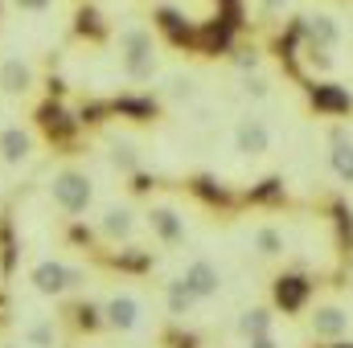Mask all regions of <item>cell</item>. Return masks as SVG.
Masks as SVG:
<instances>
[{
	"label": "cell",
	"instance_id": "cell-1",
	"mask_svg": "<svg viewBox=\"0 0 353 348\" xmlns=\"http://www.w3.org/2000/svg\"><path fill=\"white\" fill-rule=\"evenodd\" d=\"M115 50H119V70H123V78H132V83H152V78H157V70H161V54H157V37H152V29H144V25H128V29H119Z\"/></svg>",
	"mask_w": 353,
	"mask_h": 348
},
{
	"label": "cell",
	"instance_id": "cell-2",
	"mask_svg": "<svg viewBox=\"0 0 353 348\" xmlns=\"http://www.w3.org/2000/svg\"><path fill=\"white\" fill-rule=\"evenodd\" d=\"M46 193H50V205L62 209L66 217H79V213H87L94 205V180L83 168H58L50 176Z\"/></svg>",
	"mask_w": 353,
	"mask_h": 348
},
{
	"label": "cell",
	"instance_id": "cell-3",
	"mask_svg": "<svg viewBox=\"0 0 353 348\" xmlns=\"http://www.w3.org/2000/svg\"><path fill=\"white\" fill-rule=\"evenodd\" d=\"M29 283H33V291H37V295H46V299H62V295L79 291V287L87 283V274H83L79 266H70V262L41 259V262H33Z\"/></svg>",
	"mask_w": 353,
	"mask_h": 348
},
{
	"label": "cell",
	"instance_id": "cell-4",
	"mask_svg": "<svg viewBox=\"0 0 353 348\" xmlns=\"http://www.w3.org/2000/svg\"><path fill=\"white\" fill-rule=\"evenodd\" d=\"M33 156H37V135H33V127H25V123L0 127V164H4V168H25Z\"/></svg>",
	"mask_w": 353,
	"mask_h": 348
},
{
	"label": "cell",
	"instance_id": "cell-5",
	"mask_svg": "<svg viewBox=\"0 0 353 348\" xmlns=\"http://www.w3.org/2000/svg\"><path fill=\"white\" fill-rule=\"evenodd\" d=\"M0 90L8 98H29L37 90V66L21 54H4L0 58Z\"/></svg>",
	"mask_w": 353,
	"mask_h": 348
},
{
	"label": "cell",
	"instance_id": "cell-6",
	"mask_svg": "<svg viewBox=\"0 0 353 348\" xmlns=\"http://www.w3.org/2000/svg\"><path fill=\"white\" fill-rule=\"evenodd\" d=\"M230 144H234V152H239V156L259 160V156H267V152H271V127H267L263 119L247 115V119H239V123H234Z\"/></svg>",
	"mask_w": 353,
	"mask_h": 348
},
{
	"label": "cell",
	"instance_id": "cell-7",
	"mask_svg": "<svg viewBox=\"0 0 353 348\" xmlns=\"http://www.w3.org/2000/svg\"><path fill=\"white\" fill-rule=\"evenodd\" d=\"M144 221H148V234H152L161 246H181V242L189 238V226H185V217L176 213L173 205H152V209L144 213Z\"/></svg>",
	"mask_w": 353,
	"mask_h": 348
},
{
	"label": "cell",
	"instance_id": "cell-8",
	"mask_svg": "<svg viewBox=\"0 0 353 348\" xmlns=\"http://www.w3.org/2000/svg\"><path fill=\"white\" fill-rule=\"evenodd\" d=\"M304 94H308V102H312L316 115H333V119L353 115V94L345 87H337V83H308Z\"/></svg>",
	"mask_w": 353,
	"mask_h": 348
},
{
	"label": "cell",
	"instance_id": "cell-9",
	"mask_svg": "<svg viewBox=\"0 0 353 348\" xmlns=\"http://www.w3.org/2000/svg\"><path fill=\"white\" fill-rule=\"evenodd\" d=\"M99 316H103L107 328H115V332H132V328L140 324L144 307H140V299H136L132 291H115V295H107V303H103Z\"/></svg>",
	"mask_w": 353,
	"mask_h": 348
},
{
	"label": "cell",
	"instance_id": "cell-10",
	"mask_svg": "<svg viewBox=\"0 0 353 348\" xmlns=\"http://www.w3.org/2000/svg\"><path fill=\"white\" fill-rule=\"evenodd\" d=\"M94 230H99L103 242H132V234H136V209L132 205H107L99 213Z\"/></svg>",
	"mask_w": 353,
	"mask_h": 348
},
{
	"label": "cell",
	"instance_id": "cell-11",
	"mask_svg": "<svg viewBox=\"0 0 353 348\" xmlns=\"http://www.w3.org/2000/svg\"><path fill=\"white\" fill-rule=\"evenodd\" d=\"M181 279H185V287L197 295V303H201V299H214V295L222 291V270H218L210 259H193L189 266H185Z\"/></svg>",
	"mask_w": 353,
	"mask_h": 348
},
{
	"label": "cell",
	"instance_id": "cell-12",
	"mask_svg": "<svg viewBox=\"0 0 353 348\" xmlns=\"http://www.w3.org/2000/svg\"><path fill=\"white\" fill-rule=\"evenodd\" d=\"M300 33H304L308 45H325V50H337V41H341V25H337L329 12L300 17Z\"/></svg>",
	"mask_w": 353,
	"mask_h": 348
},
{
	"label": "cell",
	"instance_id": "cell-13",
	"mask_svg": "<svg viewBox=\"0 0 353 348\" xmlns=\"http://www.w3.org/2000/svg\"><path fill=\"white\" fill-rule=\"evenodd\" d=\"M329 164H333L337 180L353 184V140H350V131H345L341 123L329 127Z\"/></svg>",
	"mask_w": 353,
	"mask_h": 348
},
{
	"label": "cell",
	"instance_id": "cell-14",
	"mask_svg": "<svg viewBox=\"0 0 353 348\" xmlns=\"http://www.w3.org/2000/svg\"><path fill=\"white\" fill-rule=\"evenodd\" d=\"M107 160H111V168L123 176H136L140 173V148H136V140H123V135H111L107 140Z\"/></svg>",
	"mask_w": 353,
	"mask_h": 348
},
{
	"label": "cell",
	"instance_id": "cell-15",
	"mask_svg": "<svg viewBox=\"0 0 353 348\" xmlns=\"http://www.w3.org/2000/svg\"><path fill=\"white\" fill-rule=\"evenodd\" d=\"M165 307H169V316H189L197 307V295L185 287V279H169L165 283Z\"/></svg>",
	"mask_w": 353,
	"mask_h": 348
},
{
	"label": "cell",
	"instance_id": "cell-16",
	"mask_svg": "<svg viewBox=\"0 0 353 348\" xmlns=\"http://www.w3.org/2000/svg\"><path fill=\"white\" fill-rule=\"evenodd\" d=\"M275 299H279V307H283V312H296V307L308 299V279H300V274H288V279H279V287H275Z\"/></svg>",
	"mask_w": 353,
	"mask_h": 348
},
{
	"label": "cell",
	"instance_id": "cell-17",
	"mask_svg": "<svg viewBox=\"0 0 353 348\" xmlns=\"http://www.w3.org/2000/svg\"><path fill=\"white\" fill-rule=\"evenodd\" d=\"M21 336H25V345H29V348H54V345H58V328H54V320H50V316L29 320Z\"/></svg>",
	"mask_w": 353,
	"mask_h": 348
},
{
	"label": "cell",
	"instance_id": "cell-18",
	"mask_svg": "<svg viewBox=\"0 0 353 348\" xmlns=\"http://www.w3.org/2000/svg\"><path fill=\"white\" fill-rule=\"evenodd\" d=\"M345 328H350V320H345L341 307H316V316H312V332L316 336H341Z\"/></svg>",
	"mask_w": 353,
	"mask_h": 348
},
{
	"label": "cell",
	"instance_id": "cell-19",
	"mask_svg": "<svg viewBox=\"0 0 353 348\" xmlns=\"http://www.w3.org/2000/svg\"><path fill=\"white\" fill-rule=\"evenodd\" d=\"M251 242H255V250H259L263 259L283 254V230H275V226H259V230L251 234Z\"/></svg>",
	"mask_w": 353,
	"mask_h": 348
},
{
	"label": "cell",
	"instance_id": "cell-20",
	"mask_svg": "<svg viewBox=\"0 0 353 348\" xmlns=\"http://www.w3.org/2000/svg\"><path fill=\"white\" fill-rule=\"evenodd\" d=\"M267 328H271V312L263 307H255V312H243V320H239V336H267Z\"/></svg>",
	"mask_w": 353,
	"mask_h": 348
},
{
	"label": "cell",
	"instance_id": "cell-21",
	"mask_svg": "<svg viewBox=\"0 0 353 348\" xmlns=\"http://www.w3.org/2000/svg\"><path fill=\"white\" fill-rule=\"evenodd\" d=\"M193 94H197V78H193V74H173L169 87H165V98H169V102H189Z\"/></svg>",
	"mask_w": 353,
	"mask_h": 348
},
{
	"label": "cell",
	"instance_id": "cell-22",
	"mask_svg": "<svg viewBox=\"0 0 353 348\" xmlns=\"http://www.w3.org/2000/svg\"><path fill=\"white\" fill-rule=\"evenodd\" d=\"M230 66H234L239 74H255V70L263 66V54H259L255 45H243V50H234V54H230Z\"/></svg>",
	"mask_w": 353,
	"mask_h": 348
},
{
	"label": "cell",
	"instance_id": "cell-23",
	"mask_svg": "<svg viewBox=\"0 0 353 348\" xmlns=\"http://www.w3.org/2000/svg\"><path fill=\"white\" fill-rule=\"evenodd\" d=\"M300 50H304V62H308L312 70H321V74L333 70V50H325V45H308V41H300Z\"/></svg>",
	"mask_w": 353,
	"mask_h": 348
},
{
	"label": "cell",
	"instance_id": "cell-24",
	"mask_svg": "<svg viewBox=\"0 0 353 348\" xmlns=\"http://www.w3.org/2000/svg\"><path fill=\"white\" fill-rule=\"evenodd\" d=\"M17 12H29V17H41V12H50L58 0H8Z\"/></svg>",
	"mask_w": 353,
	"mask_h": 348
},
{
	"label": "cell",
	"instance_id": "cell-25",
	"mask_svg": "<svg viewBox=\"0 0 353 348\" xmlns=\"http://www.w3.org/2000/svg\"><path fill=\"white\" fill-rule=\"evenodd\" d=\"M243 90H247L251 98H267V90H271V83H267L263 74H243Z\"/></svg>",
	"mask_w": 353,
	"mask_h": 348
},
{
	"label": "cell",
	"instance_id": "cell-26",
	"mask_svg": "<svg viewBox=\"0 0 353 348\" xmlns=\"http://www.w3.org/2000/svg\"><path fill=\"white\" fill-rule=\"evenodd\" d=\"M292 0H259V8H263V17H279L283 8H288Z\"/></svg>",
	"mask_w": 353,
	"mask_h": 348
},
{
	"label": "cell",
	"instance_id": "cell-27",
	"mask_svg": "<svg viewBox=\"0 0 353 348\" xmlns=\"http://www.w3.org/2000/svg\"><path fill=\"white\" fill-rule=\"evenodd\" d=\"M251 348H275V340L271 336H251Z\"/></svg>",
	"mask_w": 353,
	"mask_h": 348
},
{
	"label": "cell",
	"instance_id": "cell-28",
	"mask_svg": "<svg viewBox=\"0 0 353 348\" xmlns=\"http://www.w3.org/2000/svg\"><path fill=\"white\" fill-rule=\"evenodd\" d=\"M337 348H353V345H337Z\"/></svg>",
	"mask_w": 353,
	"mask_h": 348
}]
</instances>
